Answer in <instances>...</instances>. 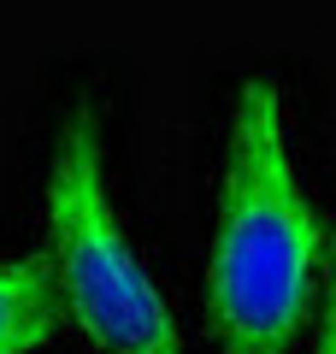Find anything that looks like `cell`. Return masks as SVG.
<instances>
[{"label":"cell","instance_id":"obj_1","mask_svg":"<svg viewBox=\"0 0 336 354\" xmlns=\"http://www.w3.org/2000/svg\"><path fill=\"white\" fill-rule=\"evenodd\" d=\"M319 218L289 153L283 95L272 77H248L230 118L207 254V313L218 354H289L319 278Z\"/></svg>","mask_w":336,"mask_h":354},{"label":"cell","instance_id":"obj_2","mask_svg":"<svg viewBox=\"0 0 336 354\" xmlns=\"http://www.w3.org/2000/svg\"><path fill=\"white\" fill-rule=\"evenodd\" d=\"M48 278L59 307L95 354H189L171 301L130 248L106 177V136L95 101H77L59 124L48 165Z\"/></svg>","mask_w":336,"mask_h":354},{"label":"cell","instance_id":"obj_3","mask_svg":"<svg viewBox=\"0 0 336 354\" xmlns=\"http://www.w3.org/2000/svg\"><path fill=\"white\" fill-rule=\"evenodd\" d=\"M65 325L59 290L41 254L0 260V354H41Z\"/></svg>","mask_w":336,"mask_h":354},{"label":"cell","instance_id":"obj_4","mask_svg":"<svg viewBox=\"0 0 336 354\" xmlns=\"http://www.w3.org/2000/svg\"><path fill=\"white\" fill-rule=\"evenodd\" d=\"M312 354H336V248H330V290H324V325H319V348Z\"/></svg>","mask_w":336,"mask_h":354}]
</instances>
